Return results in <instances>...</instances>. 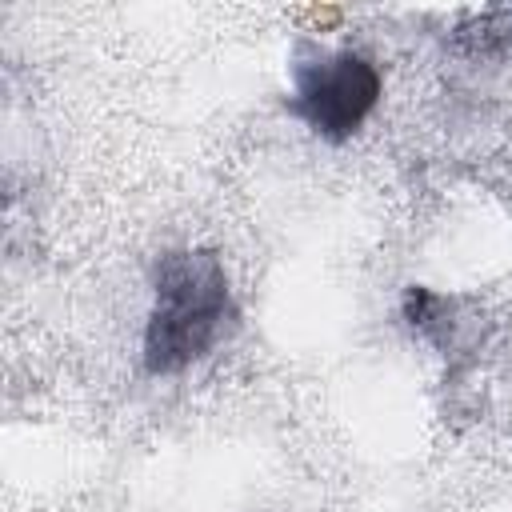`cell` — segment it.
I'll use <instances>...</instances> for the list:
<instances>
[{"instance_id": "cell-2", "label": "cell", "mask_w": 512, "mask_h": 512, "mask_svg": "<svg viewBox=\"0 0 512 512\" xmlns=\"http://www.w3.org/2000/svg\"><path fill=\"white\" fill-rule=\"evenodd\" d=\"M380 100V76L360 52H328L308 40L292 56L288 108L324 140L352 136Z\"/></svg>"}, {"instance_id": "cell-1", "label": "cell", "mask_w": 512, "mask_h": 512, "mask_svg": "<svg viewBox=\"0 0 512 512\" xmlns=\"http://www.w3.org/2000/svg\"><path fill=\"white\" fill-rule=\"evenodd\" d=\"M156 304L144 328V368L172 376L208 356L232 328L236 304L228 272L208 248H180L156 260Z\"/></svg>"}]
</instances>
